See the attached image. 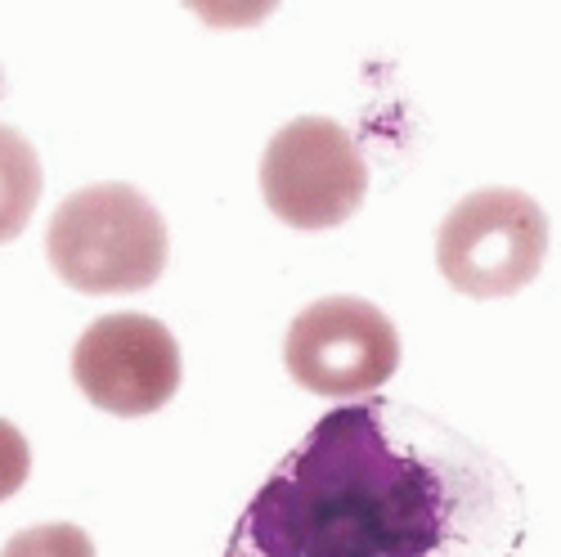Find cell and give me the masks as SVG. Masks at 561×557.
I'll return each instance as SVG.
<instances>
[{"label":"cell","instance_id":"3","mask_svg":"<svg viewBox=\"0 0 561 557\" xmlns=\"http://www.w3.org/2000/svg\"><path fill=\"white\" fill-rule=\"evenodd\" d=\"M548 257V216L522 190H477L440 225L436 265L462 297H512L530 288Z\"/></svg>","mask_w":561,"mask_h":557},{"label":"cell","instance_id":"6","mask_svg":"<svg viewBox=\"0 0 561 557\" xmlns=\"http://www.w3.org/2000/svg\"><path fill=\"white\" fill-rule=\"evenodd\" d=\"M72 378L95 409L145 418L180 391V346L149 315H104L72 346Z\"/></svg>","mask_w":561,"mask_h":557},{"label":"cell","instance_id":"9","mask_svg":"<svg viewBox=\"0 0 561 557\" xmlns=\"http://www.w3.org/2000/svg\"><path fill=\"white\" fill-rule=\"evenodd\" d=\"M207 27H220V32H239V27H256L265 23L278 0H184Z\"/></svg>","mask_w":561,"mask_h":557},{"label":"cell","instance_id":"10","mask_svg":"<svg viewBox=\"0 0 561 557\" xmlns=\"http://www.w3.org/2000/svg\"><path fill=\"white\" fill-rule=\"evenodd\" d=\"M27 473H32V450L10 418H0V503L27 486Z\"/></svg>","mask_w":561,"mask_h":557},{"label":"cell","instance_id":"7","mask_svg":"<svg viewBox=\"0 0 561 557\" xmlns=\"http://www.w3.org/2000/svg\"><path fill=\"white\" fill-rule=\"evenodd\" d=\"M41 203V158L14 126H0V243H14Z\"/></svg>","mask_w":561,"mask_h":557},{"label":"cell","instance_id":"1","mask_svg":"<svg viewBox=\"0 0 561 557\" xmlns=\"http://www.w3.org/2000/svg\"><path fill=\"white\" fill-rule=\"evenodd\" d=\"M526 490L427 409L359 396L278 458L225 557H517Z\"/></svg>","mask_w":561,"mask_h":557},{"label":"cell","instance_id":"4","mask_svg":"<svg viewBox=\"0 0 561 557\" xmlns=\"http://www.w3.org/2000/svg\"><path fill=\"white\" fill-rule=\"evenodd\" d=\"M368 171L333 117H297L270 139L261 162L265 207L293 229H333L364 203Z\"/></svg>","mask_w":561,"mask_h":557},{"label":"cell","instance_id":"5","mask_svg":"<svg viewBox=\"0 0 561 557\" xmlns=\"http://www.w3.org/2000/svg\"><path fill=\"white\" fill-rule=\"evenodd\" d=\"M284 364L310 396H373L400 368V333L364 297H323L293 319Z\"/></svg>","mask_w":561,"mask_h":557},{"label":"cell","instance_id":"8","mask_svg":"<svg viewBox=\"0 0 561 557\" xmlns=\"http://www.w3.org/2000/svg\"><path fill=\"white\" fill-rule=\"evenodd\" d=\"M0 557H95V544L72 522H50V526L19 531L0 548Z\"/></svg>","mask_w":561,"mask_h":557},{"label":"cell","instance_id":"2","mask_svg":"<svg viewBox=\"0 0 561 557\" xmlns=\"http://www.w3.org/2000/svg\"><path fill=\"white\" fill-rule=\"evenodd\" d=\"M45 257L85 297L145 293L167 270V220L130 184H90L59 203Z\"/></svg>","mask_w":561,"mask_h":557}]
</instances>
